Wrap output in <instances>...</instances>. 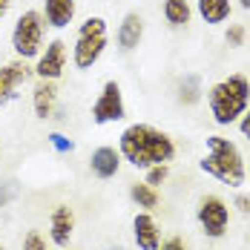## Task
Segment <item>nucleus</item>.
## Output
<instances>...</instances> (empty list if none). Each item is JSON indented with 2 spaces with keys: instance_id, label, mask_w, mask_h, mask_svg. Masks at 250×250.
Wrapping results in <instances>:
<instances>
[{
  "instance_id": "nucleus-11",
  "label": "nucleus",
  "mask_w": 250,
  "mask_h": 250,
  "mask_svg": "<svg viewBox=\"0 0 250 250\" xmlns=\"http://www.w3.org/2000/svg\"><path fill=\"white\" fill-rule=\"evenodd\" d=\"M132 239L138 250H158L161 248V230H158V222L152 219L150 213H135L132 219Z\"/></svg>"
},
{
  "instance_id": "nucleus-20",
  "label": "nucleus",
  "mask_w": 250,
  "mask_h": 250,
  "mask_svg": "<svg viewBox=\"0 0 250 250\" xmlns=\"http://www.w3.org/2000/svg\"><path fill=\"white\" fill-rule=\"evenodd\" d=\"M167 175H170V164H155V167H147V184L150 187H158V184H164L167 181Z\"/></svg>"
},
{
  "instance_id": "nucleus-23",
  "label": "nucleus",
  "mask_w": 250,
  "mask_h": 250,
  "mask_svg": "<svg viewBox=\"0 0 250 250\" xmlns=\"http://www.w3.org/2000/svg\"><path fill=\"white\" fill-rule=\"evenodd\" d=\"M49 141H52V147H55L58 152H72V150H75V144H72L66 135H61V132H52Z\"/></svg>"
},
{
  "instance_id": "nucleus-4",
  "label": "nucleus",
  "mask_w": 250,
  "mask_h": 250,
  "mask_svg": "<svg viewBox=\"0 0 250 250\" xmlns=\"http://www.w3.org/2000/svg\"><path fill=\"white\" fill-rule=\"evenodd\" d=\"M106 41H109L106 21H104L101 15L86 18L83 23L78 26L75 46H72V63H75V69H81V72L92 69V66L101 61L104 49H106Z\"/></svg>"
},
{
  "instance_id": "nucleus-1",
  "label": "nucleus",
  "mask_w": 250,
  "mask_h": 250,
  "mask_svg": "<svg viewBox=\"0 0 250 250\" xmlns=\"http://www.w3.org/2000/svg\"><path fill=\"white\" fill-rule=\"evenodd\" d=\"M118 152L135 170H147L155 164H170L175 158V141L152 124H129L118 135Z\"/></svg>"
},
{
  "instance_id": "nucleus-9",
  "label": "nucleus",
  "mask_w": 250,
  "mask_h": 250,
  "mask_svg": "<svg viewBox=\"0 0 250 250\" xmlns=\"http://www.w3.org/2000/svg\"><path fill=\"white\" fill-rule=\"evenodd\" d=\"M35 75V69L26 63V61H12V63H6V66H0V106H6L9 101L18 98V92H21V86L29 83V78Z\"/></svg>"
},
{
  "instance_id": "nucleus-32",
  "label": "nucleus",
  "mask_w": 250,
  "mask_h": 250,
  "mask_svg": "<svg viewBox=\"0 0 250 250\" xmlns=\"http://www.w3.org/2000/svg\"><path fill=\"white\" fill-rule=\"evenodd\" d=\"M248 173H250V167H248Z\"/></svg>"
},
{
  "instance_id": "nucleus-14",
  "label": "nucleus",
  "mask_w": 250,
  "mask_h": 250,
  "mask_svg": "<svg viewBox=\"0 0 250 250\" xmlns=\"http://www.w3.org/2000/svg\"><path fill=\"white\" fill-rule=\"evenodd\" d=\"M141 41H144V18L138 12H129V15H124V21L118 26V49L132 52L141 46Z\"/></svg>"
},
{
  "instance_id": "nucleus-28",
  "label": "nucleus",
  "mask_w": 250,
  "mask_h": 250,
  "mask_svg": "<svg viewBox=\"0 0 250 250\" xmlns=\"http://www.w3.org/2000/svg\"><path fill=\"white\" fill-rule=\"evenodd\" d=\"M9 9H12V0H0V21L9 15Z\"/></svg>"
},
{
  "instance_id": "nucleus-30",
  "label": "nucleus",
  "mask_w": 250,
  "mask_h": 250,
  "mask_svg": "<svg viewBox=\"0 0 250 250\" xmlns=\"http://www.w3.org/2000/svg\"><path fill=\"white\" fill-rule=\"evenodd\" d=\"M106 250H124V248H106Z\"/></svg>"
},
{
  "instance_id": "nucleus-24",
  "label": "nucleus",
  "mask_w": 250,
  "mask_h": 250,
  "mask_svg": "<svg viewBox=\"0 0 250 250\" xmlns=\"http://www.w3.org/2000/svg\"><path fill=\"white\" fill-rule=\"evenodd\" d=\"M158 250H187V245H184V239L181 236H170L167 242H161V248Z\"/></svg>"
},
{
  "instance_id": "nucleus-13",
  "label": "nucleus",
  "mask_w": 250,
  "mask_h": 250,
  "mask_svg": "<svg viewBox=\"0 0 250 250\" xmlns=\"http://www.w3.org/2000/svg\"><path fill=\"white\" fill-rule=\"evenodd\" d=\"M121 152L115 150V147H98V150H92L89 155V170L98 175V178H115L118 170H121Z\"/></svg>"
},
{
  "instance_id": "nucleus-16",
  "label": "nucleus",
  "mask_w": 250,
  "mask_h": 250,
  "mask_svg": "<svg viewBox=\"0 0 250 250\" xmlns=\"http://www.w3.org/2000/svg\"><path fill=\"white\" fill-rule=\"evenodd\" d=\"M196 12H199V18L204 23L219 26L230 18L233 6H230V0H196Z\"/></svg>"
},
{
  "instance_id": "nucleus-10",
  "label": "nucleus",
  "mask_w": 250,
  "mask_h": 250,
  "mask_svg": "<svg viewBox=\"0 0 250 250\" xmlns=\"http://www.w3.org/2000/svg\"><path fill=\"white\" fill-rule=\"evenodd\" d=\"M72 233H75V213H72V207L58 204V207L52 210V219H49V239H52V245H55V248H69Z\"/></svg>"
},
{
  "instance_id": "nucleus-12",
  "label": "nucleus",
  "mask_w": 250,
  "mask_h": 250,
  "mask_svg": "<svg viewBox=\"0 0 250 250\" xmlns=\"http://www.w3.org/2000/svg\"><path fill=\"white\" fill-rule=\"evenodd\" d=\"M78 12V0H43V21L52 29H66L75 21Z\"/></svg>"
},
{
  "instance_id": "nucleus-19",
  "label": "nucleus",
  "mask_w": 250,
  "mask_h": 250,
  "mask_svg": "<svg viewBox=\"0 0 250 250\" xmlns=\"http://www.w3.org/2000/svg\"><path fill=\"white\" fill-rule=\"evenodd\" d=\"M201 98V81L199 75H184L181 86H178V101L181 104H196Z\"/></svg>"
},
{
  "instance_id": "nucleus-26",
  "label": "nucleus",
  "mask_w": 250,
  "mask_h": 250,
  "mask_svg": "<svg viewBox=\"0 0 250 250\" xmlns=\"http://www.w3.org/2000/svg\"><path fill=\"white\" fill-rule=\"evenodd\" d=\"M236 207L239 213H250V196H236Z\"/></svg>"
},
{
  "instance_id": "nucleus-25",
  "label": "nucleus",
  "mask_w": 250,
  "mask_h": 250,
  "mask_svg": "<svg viewBox=\"0 0 250 250\" xmlns=\"http://www.w3.org/2000/svg\"><path fill=\"white\" fill-rule=\"evenodd\" d=\"M239 132H242V135H245V138L250 141V106L245 109V115L239 118Z\"/></svg>"
},
{
  "instance_id": "nucleus-31",
  "label": "nucleus",
  "mask_w": 250,
  "mask_h": 250,
  "mask_svg": "<svg viewBox=\"0 0 250 250\" xmlns=\"http://www.w3.org/2000/svg\"><path fill=\"white\" fill-rule=\"evenodd\" d=\"M0 250H6V248H0Z\"/></svg>"
},
{
  "instance_id": "nucleus-18",
  "label": "nucleus",
  "mask_w": 250,
  "mask_h": 250,
  "mask_svg": "<svg viewBox=\"0 0 250 250\" xmlns=\"http://www.w3.org/2000/svg\"><path fill=\"white\" fill-rule=\"evenodd\" d=\"M193 18V9L187 0H164V21L170 26H187Z\"/></svg>"
},
{
  "instance_id": "nucleus-21",
  "label": "nucleus",
  "mask_w": 250,
  "mask_h": 250,
  "mask_svg": "<svg viewBox=\"0 0 250 250\" xmlns=\"http://www.w3.org/2000/svg\"><path fill=\"white\" fill-rule=\"evenodd\" d=\"M21 250H46V239L41 236V230H29L21 242Z\"/></svg>"
},
{
  "instance_id": "nucleus-6",
  "label": "nucleus",
  "mask_w": 250,
  "mask_h": 250,
  "mask_svg": "<svg viewBox=\"0 0 250 250\" xmlns=\"http://www.w3.org/2000/svg\"><path fill=\"white\" fill-rule=\"evenodd\" d=\"M196 219H199V227L207 239H222L230 227V207L219 196H204L199 201Z\"/></svg>"
},
{
  "instance_id": "nucleus-22",
  "label": "nucleus",
  "mask_w": 250,
  "mask_h": 250,
  "mask_svg": "<svg viewBox=\"0 0 250 250\" xmlns=\"http://www.w3.org/2000/svg\"><path fill=\"white\" fill-rule=\"evenodd\" d=\"M227 43H230V46H242V43H245V26L242 23H233L230 26V29H227Z\"/></svg>"
},
{
  "instance_id": "nucleus-3",
  "label": "nucleus",
  "mask_w": 250,
  "mask_h": 250,
  "mask_svg": "<svg viewBox=\"0 0 250 250\" xmlns=\"http://www.w3.org/2000/svg\"><path fill=\"white\" fill-rule=\"evenodd\" d=\"M207 106L219 126L239 124V118L250 106V81L239 72L222 78L219 83H213L207 89Z\"/></svg>"
},
{
  "instance_id": "nucleus-27",
  "label": "nucleus",
  "mask_w": 250,
  "mask_h": 250,
  "mask_svg": "<svg viewBox=\"0 0 250 250\" xmlns=\"http://www.w3.org/2000/svg\"><path fill=\"white\" fill-rule=\"evenodd\" d=\"M12 196H15V187H9V184H6V187H0V207L12 199Z\"/></svg>"
},
{
  "instance_id": "nucleus-2",
  "label": "nucleus",
  "mask_w": 250,
  "mask_h": 250,
  "mask_svg": "<svg viewBox=\"0 0 250 250\" xmlns=\"http://www.w3.org/2000/svg\"><path fill=\"white\" fill-rule=\"evenodd\" d=\"M199 167L227 187H242L248 181V161L225 135H207V155L199 161Z\"/></svg>"
},
{
  "instance_id": "nucleus-17",
  "label": "nucleus",
  "mask_w": 250,
  "mask_h": 250,
  "mask_svg": "<svg viewBox=\"0 0 250 250\" xmlns=\"http://www.w3.org/2000/svg\"><path fill=\"white\" fill-rule=\"evenodd\" d=\"M129 199L135 201L141 210H155L158 204H161V193H158V187H150L147 181H135V184H129Z\"/></svg>"
},
{
  "instance_id": "nucleus-8",
  "label": "nucleus",
  "mask_w": 250,
  "mask_h": 250,
  "mask_svg": "<svg viewBox=\"0 0 250 250\" xmlns=\"http://www.w3.org/2000/svg\"><path fill=\"white\" fill-rule=\"evenodd\" d=\"M35 78L38 81H58L66 72V43L61 38H55L46 43V49L35 58Z\"/></svg>"
},
{
  "instance_id": "nucleus-5",
  "label": "nucleus",
  "mask_w": 250,
  "mask_h": 250,
  "mask_svg": "<svg viewBox=\"0 0 250 250\" xmlns=\"http://www.w3.org/2000/svg\"><path fill=\"white\" fill-rule=\"evenodd\" d=\"M43 29H46V21L38 9H26L18 15L12 29V49L21 61H32L43 52Z\"/></svg>"
},
{
  "instance_id": "nucleus-15",
  "label": "nucleus",
  "mask_w": 250,
  "mask_h": 250,
  "mask_svg": "<svg viewBox=\"0 0 250 250\" xmlns=\"http://www.w3.org/2000/svg\"><path fill=\"white\" fill-rule=\"evenodd\" d=\"M55 106H58V86H55V81H38L35 89H32V109H35V115L46 121V118H52Z\"/></svg>"
},
{
  "instance_id": "nucleus-7",
  "label": "nucleus",
  "mask_w": 250,
  "mask_h": 250,
  "mask_svg": "<svg viewBox=\"0 0 250 250\" xmlns=\"http://www.w3.org/2000/svg\"><path fill=\"white\" fill-rule=\"evenodd\" d=\"M92 124H115L126 115L124 106V92H121V83L118 81H106L101 86L98 101L92 104Z\"/></svg>"
},
{
  "instance_id": "nucleus-29",
  "label": "nucleus",
  "mask_w": 250,
  "mask_h": 250,
  "mask_svg": "<svg viewBox=\"0 0 250 250\" xmlns=\"http://www.w3.org/2000/svg\"><path fill=\"white\" fill-rule=\"evenodd\" d=\"M239 6H242V9H248V12H250V0H239Z\"/></svg>"
}]
</instances>
